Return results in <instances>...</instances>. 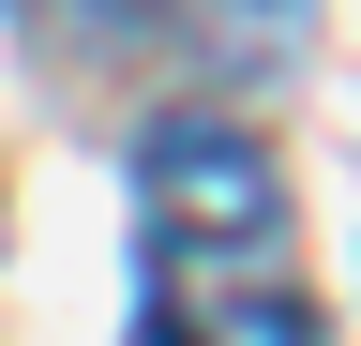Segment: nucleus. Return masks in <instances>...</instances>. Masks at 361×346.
Returning <instances> with one entry per match:
<instances>
[{
	"instance_id": "obj_1",
	"label": "nucleus",
	"mask_w": 361,
	"mask_h": 346,
	"mask_svg": "<svg viewBox=\"0 0 361 346\" xmlns=\"http://www.w3.org/2000/svg\"><path fill=\"white\" fill-rule=\"evenodd\" d=\"M135 226H151V331L211 316V301L271 286L286 241V166L241 121H151L135 136Z\"/></svg>"
},
{
	"instance_id": "obj_2",
	"label": "nucleus",
	"mask_w": 361,
	"mask_h": 346,
	"mask_svg": "<svg viewBox=\"0 0 361 346\" xmlns=\"http://www.w3.org/2000/svg\"><path fill=\"white\" fill-rule=\"evenodd\" d=\"M151 346H316V301L301 286H241V301H211V316H180Z\"/></svg>"
}]
</instances>
